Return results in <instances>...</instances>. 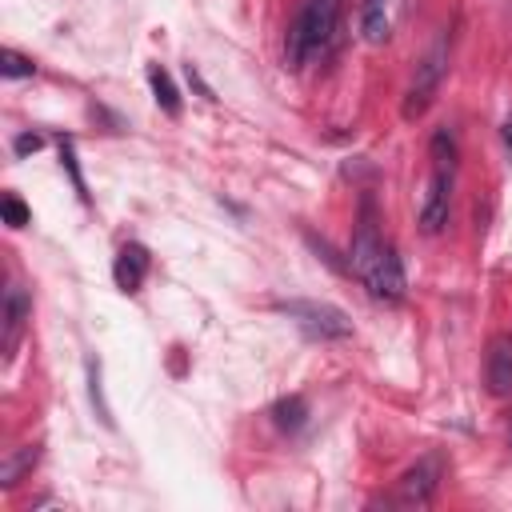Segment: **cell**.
<instances>
[{
    "label": "cell",
    "mask_w": 512,
    "mask_h": 512,
    "mask_svg": "<svg viewBox=\"0 0 512 512\" xmlns=\"http://www.w3.org/2000/svg\"><path fill=\"white\" fill-rule=\"evenodd\" d=\"M336 16H340V0H304V8L296 12L284 36V64L300 68L308 56L324 52L336 32Z\"/></svg>",
    "instance_id": "obj_1"
},
{
    "label": "cell",
    "mask_w": 512,
    "mask_h": 512,
    "mask_svg": "<svg viewBox=\"0 0 512 512\" xmlns=\"http://www.w3.org/2000/svg\"><path fill=\"white\" fill-rule=\"evenodd\" d=\"M288 320H296V328L308 340H344L352 336V320L336 308V304H320V300H280L276 304Z\"/></svg>",
    "instance_id": "obj_2"
},
{
    "label": "cell",
    "mask_w": 512,
    "mask_h": 512,
    "mask_svg": "<svg viewBox=\"0 0 512 512\" xmlns=\"http://www.w3.org/2000/svg\"><path fill=\"white\" fill-rule=\"evenodd\" d=\"M444 72H448V36H440V40L428 48V56L416 64V76H412L408 96H404V108H400L404 120H420V116L428 112V104H432L436 92H440Z\"/></svg>",
    "instance_id": "obj_3"
},
{
    "label": "cell",
    "mask_w": 512,
    "mask_h": 512,
    "mask_svg": "<svg viewBox=\"0 0 512 512\" xmlns=\"http://www.w3.org/2000/svg\"><path fill=\"white\" fill-rule=\"evenodd\" d=\"M440 476H444V460L436 452L420 456L412 468L400 472V480L392 488V504H400V508H424V504H432V496L440 488Z\"/></svg>",
    "instance_id": "obj_4"
},
{
    "label": "cell",
    "mask_w": 512,
    "mask_h": 512,
    "mask_svg": "<svg viewBox=\"0 0 512 512\" xmlns=\"http://www.w3.org/2000/svg\"><path fill=\"white\" fill-rule=\"evenodd\" d=\"M448 200H452V168H432L428 192L420 200V232L440 236L448 224Z\"/></svg>",
    "instance_id": "obj_5"
},
{
    "label": "cell",
    "mask_w": 512,
    "mask_h": 512,
    "mask_svg": "<svg viewBox=\"0 0 512 512\" xmlns=\"http://www.w3.org/2000/svg\"><path fill=\"white\" fill-rule=\"evenodd\" d=\"M28 316H32L28 292L20 284H8L4 288V304H0V352H4V360H12V352H16L20 336H24Z\"/></svg>",
    "instance_id": "obj_6"
},
{
    "label": "cell",
    "mask_w": 512,
    "mask_h": 512,
    "mask_svg": "<svg viewBox=\"0 0 512 512\" xmlns=\"http://www.w3.org/2000/svg\"><path fill=\"white\" fill-rule=\"evenodd\" d=\"M484 384L492 396L512 392V336H492L488 356H484Z\"/></svg>",
    "instance_id": "obj_7"
},
{
    "label": "cell",
    "mask_w": 512,
    "mask_h": 512,
    "mask_svg": "<svg viewBox=\"0 0 512 512\" xmlns=\"http://www.w3.org/2000/svg\"><path fill=\"white\" fill-rule=\"evenodd\" d=\"M148 248L144 244H124L120 252H116V264H112V280H116V288L120 292H136L140 284H144V276H148Z\"/></svg>",
    "instance_id": "obj_8"
},
{
    "label": "cell",
    "mask_w": 512,
    "mask_h": 512,
    "mask_svg": "<svg viewBox=\"0 0 512 512\" xmlns=\"http://www.w3.org/2000/svg\"><path fill=\"white\" fill-rule=\"evenodd\" d=\"M36 460H40V448H36V444L12 448V452L0 460V488H16V484L36 468Z\"/></svg>",
    "instance_id": "obj_9"
},
{
    "label": "cell",
    "mask_w": 512,
    "mask_h": 512,
    "mask_svg": "<svg viewBox=\"0 0 512 512\" xmlns=\"http://www.w3.org/2000/svg\"><path fill=\"white\" fill-rule=\"evenodd\" d=\"M360 32H364L368 44H384L388 40V0H364Z\"/></svg>",
    "instance_id": "obj_10"
},
{
    "label": "cell",
    "mask_w": 512,
    "mask_h": 512,
    "mask_svg": "<svg viewBox=\"0 0 512 512\" xmlns=\"http://www.w3.org/2000/svg\"><path fill=\"white\" fill-rule=\"evenodd\" d=\"M148 84H152V96H156V104H160L168 116H180V92H176L172 76H168L160 64H148Z\"/></svg>",
    "instance_id": "obj_11"
},
{
    "label": "cell",
    "mask_w": 512,
    "mask_h": 512,
    "mask_svg": "<svg viewBox=\"0 0 512 512\" xmlns=\"http://www.w3.org/2000/svg\"><path fill=\"white\" fill-rule=\"evenodd\" d=\"M272 420H276V428H284V432H300L304 420H308L304 396H280V400L272 404Z\"/></svg>",
    "instance_id": "obj_12"
},
{
    "label": "cell",
    "mask_w": 512,
    "mask_h": 512,
    "mask_svg": "<svg viewBox=\"0 0 512 512\" xmlns=\"http://www.w3.org/2000/svg\"><path fill=\"white\" fill-rule=\"evenodd\" d=\"M428 152H432V168H452V172H456V140H452V132H448V128L432 132Z\"/></svg>",
    "instance_id": "obj_13"
},
{
    "label": "cell",
    "mask_w": 512,
    "mask_h": 512,
    "mask_svg": "<svg viewBox=\"0 0 512 512\" xmlns=\"http://www.w3.org/2000/svg\"><path fill=\"white\" fill-rule=\"evenodd\" d=\"M32 72H36V64H32L28 56H20L16 48H4V52H0V76L24 80V76H32Z\"/></svg>",
    "instance_id": "obj_14"
},
{
    "label": "cell",
    "mask_w": 512,
    "mask_h": 512,
    "mask_svg": "<svg viewBox=\"0 0 512 512\" xmlns=\"http://www.w3.org/2000/svg\"><path fill=\"white\" fill-rule=\"evenodd\" d=\"M88 396H92V404H96V416L112 428V408L104 404V388H100V360H88Z\"/></svg>",
    "instance_id": "obj_15"
},
{
    "label": "cell",
    "mask_w": 512,
    "mask_h": 512,
    "mask_svg": "<svg viewBox=\"0 0 512 512\" xmlns=\"http://www.w3.org/2000/svg\"><path fill=\"white\" fill-rule=\"evenodd\" d=\"M60 160H64V168H68V176H72V188L80 192V200H88V184H84V176H80V164H76V148H72V140H68V136L60 140Z\"/></svg>",
    "instance_id": "obj_16"
},
{
    "label": "cell",
    "mask_w": 512,
    "mask_h": 512,
    "mask_svg": "<svg viewBox=\"0 0 512 512\" xmlns=\"http://www.w3.org/2000/svg\"><path fill=\"white\" fill-rule=\"evenodd\" d=\"M0 212H4V224H8V228H24V224L32 220L28 204H24L20 196H12V192H8L4 200H0Z\"/></svg>",
    "instance_id": "obj_17"
},
{
    "label": "cell",
    "mask_w": 512,
    "mask_h": 512,
    "mask_svg": "<svg viewBox=\"0 0 512 512\" xmlns=\"http://www.w3.org/2000/svg\"><path fill=\"white\" fill-rule=\"evenodd\" d=\"M44 140L36 136V132H24V136H16V156H28V152H36Z\"/></svg>",
    "instance_id": "obj_18"
},
{
    "label": "cell",
    "mask_w": 512,
    "mask_h": 512,
    "mask_svg": "<svg viewBox=\"0 0 512 512\" xmlns=\"http://www.w3.org/2000/svg\"><path fill=\"white\" fill-rule=\"evenodd\" d=\"M504 144H508V152H512V112H508V120H504Z\"/></svg>",
    "instance_id": "obj_19"
},
{
    "label": "cell",
    "mask_w": 512,
    "mask_h": 512,
    "mask_svg": "<svg viewBox=\"0 0 512 512\" xmlns=\"http://www.w3.org/2000/svg\"><path fill=\"white\" fill-rule=\"evenodd\" d=\"M508 444H512V428H508Z\"/></svg>",
    "instance_id": "obj_20"
}]
</instances>
